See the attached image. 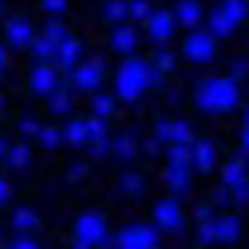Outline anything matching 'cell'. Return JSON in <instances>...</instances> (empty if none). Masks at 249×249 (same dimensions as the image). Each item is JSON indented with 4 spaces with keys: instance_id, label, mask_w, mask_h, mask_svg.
<instances>
[{
    "instance_id": "1",
    "label": "cell",
    "mask_w": 249,
    "mask_h": 249,
    "mask_svg": "<svg viewBox=\"0 0 249 249\" xmlns=\"http://www.w3.org/2000/svg\"><path fill=\"white\" fill-rule=\"evenodd\" d=\"M240 101L237 80L231 77H208L196 89V107L205 113H229Z\"/></svg>"
},
{
    "instance_id": "2",
    "label": "cell",
    "mask_w": 249,
    "mask_h": 249,
    "mask_svg": "<svg viewBox=\"0 0 249 249\" xmlns=\"http://www.w3.org/2000/svg\"><path fill=\"white\" fill-rule=\"evenodd\" d=\"M145 89H151V62H145V59H124L119 66V71H116L113 95L119 101H137Z\"/></svg>"
},
{
    "instance_id": "3",
    "label": "cell",
    "mask_w": 249,
    "mask_h": 249,
    "mask_svg": "<svg viewBox=\"0 0 249 249\" xmlns=\"http://www.w3.org/2000/svg\"><path fill=\"white\" fill-rule=\"evenodd\" d=\"M110 240L107 220L98 211H86L74 223V249H98Z\"/></svg>"
},
{
    "instance_id": "4",
    "label": "cell",
    "mask_w": 249,
    "mask_h": 249,
    "mask_svg": "<svg viewBox=\"0 0 249 249\" xmlns=\"http://www.w3.org/2000/svg\"><path fill=\"white\" fill-rule=\"evenodd\" d=\"M160 240V231L145 223H131L116 234V249H154Z\"/></svg>"
},
{
    "instance_id": "5",
    "label": "cell",
    "mask_w": 249,
    "mask_h": 249,
    "mask_svg": "<svg viewBox=\"0 0 249 249\" xmlns=\"http://www.w3.org/2000/svg\"><path fill=\"white\" fill-rule=\"evenodd\" d=\"M184 56L190 62H211L213 53H216V39L208 33V30H190V36H184V45H181Z\"/></svg>"
},
{
    "instance_id": "6",
    "label": "cell",
    "mask_w": 249,
    "mask_h": 249,
    "mask_svg": "<svg viewBox=\"0 0 249 249\" xmlns=\"http://www.w3.org/2000/svg\"><path fill=\"white\" fill-rule=\"evenodd\" d=\"M101 80H104V62L101 59H86V62L71 69V83L77 92H98Z\"/></svg>"
},
{
    "instance_id": "7",
    "label": "cell",
    "mask_w": 249,
    "mask_h": 249,
    "mask_svg": "<svg viewBox=\"0 0 249 249\" xmlns=\"http://www.w3.org/2000/svg\"><path fill=\"white\" fill-rule=\"evenodd\" d=\"M175 27H178V21H175V12L172 9H154L151 18L145 21V33H148V39L154 45H163V42L172 39Z\"/></svg>"
},
{
    "instance_id": "8",
    "label": "cell",
    "mask_w": 249,
    "mask_h": 249,
    "mask_svg": "<svg viewBox=\"0 0 249 249\" xmlns=\"http://www.w3.org/2000/svg\"><path fill=\"white\" fill-rule=\"evenodd\" d=\"M154 226L163 231H181L184 226V211L178 205V199H160L154 205Z\"/></svg>"
},
{
    "instance_id": "9",
    "label": "cell",
    "mask_w": 249,
    "mask_h": 249,
    "mask_svg": "<svg viewBox=\"0 0 249 249\" xmlns=\"http://www.w3.org/2000/svg\"><path fill=\"white\" fill-rule=\"evenodd\" d=\"M154 140L158 142H193V128L181 119H172V122H158L154 124Z\"/></svg>"
},
{
    "instance_id": "10",
    "label": "cell",
    "mask_w": 249,
    "mask_h": 249,
    "mask_svg": "<svg viewBox=\"0 0 249 249\" xmlns=\"http://www.w3.org/2000/svg\"><path fill=\"white\" fill-rule=\"evenodd\" d=\"M30 89H33V95H51L53 89H59V77H56V69L48 66V62H39V66H33V71H30Z\"/></svg>"
},
{
    "instance_id": "11",
    "label": "cell",
    "mask_w": 249,
    "mask_h": 249,
    "mask_svg": "<svg viewBox=\"0 0 249 249\" xmlns=\"http://www.w3.org/2000/svg\"><path fill=\"white\" fill-rule=\"evenodd\" d=\"M172 12H175V21L187 30H199V24L205 21V6L199 0H178Z\"/></svg>"
},
{
    "instance_id": "12",
    "label": "cell",
    "mask_w": 249,
    "mask_h": 249,
    "mask_svg": "<svg viewBox=\"0 0 249 249\" xmlns=\"http://www.w3.org/2000/svg\"><path fill=\"white\" fill-rule=\"evenodd\" d=\"M213 160H216L213 142H208V140H193L190 142V166L196 172H211L213 169Z\"/></svg>"
},
{
    "instance_id": "13",
    "label": "cell",
    "mask_w": 249,
    "mask_h": 249,
    "mask_svg": "<svg viewBox=\"0 0 249 249\" xmlns=\"http://www.w3.org/2000/svg\"><path fill=\"white\" fill-rule=\"evenodd\" d=\"M190 163H166V172H163V178H166V184H169V190L175 193V196H184L187 190H190Z\"/></svg>"
},
{
    "instance_id": "14",
    "label": "cell",
    "mask_w": 249,
    "mask_h": 249,
    "mask_svg": "<svg viewBox=\"0 0 249 249\" xmlns=\"http://www.w3.org/2000/svg\"><path fill=\"white\" fill-rule=\"evenodd\" d=\"M33 27H30L27 18H9L6 21V42L12 48H30L33 45Z\"/></svg>"
},
{
    "instance_id": "15",
    "label": "cell",
    "mask_w": 249,
    "mask_h": 249,
    "mask_svg": "<svg viewBox=\"0 0 249 249\" xmlns=\"http://www.w3.org/2000/svg\"><path fill=\"white\" fill-rule=\"evenodd\" d=\"M137 42H140V36H137V30H134L131 24H116V27H113V33H110V48H113L116 53H134V51H137Z\"/></svg>"
},
{
    "instance_id": "16",
    "label": "cell",
    "mask_w": 249,
    "mask_h": 249,
    "mask_svg": "<svg viewBox=\"0 0 249 249\" xmlns=\"http://www.w3.org/2000/svg\"><path fill=\"white\" fill-rule=\"evenodd\" d=\"M80 51H83V45H80L74 36H66V39L56 45V56H53V62H56L62 71H71V69L77 66V59H80Z\"/></svg>"
},
{
    "instance_id": "17",
    "label": "cell",
    "mask_w": 249,
    "mask_h": 249,
    "mask_svg": "<svg viewBox=\"0 0 249 249\" xmlns=\"http://www.w3.org/2000/svg\"><path fill=\"white\" fill-rule=\"evenodd\" d=\"M62 142L71 145V148L89 145V124H86V119H71V122H66V128H62Z\"/></svg>"
},
{
    "instance_id": "18",
    "label": "cell",
    "mask_w": 249,
    "mask_h": 249,
    "mask_svg": "<svg viewBox=\"0 0 249 249\" xmlns=\"http://www.w3.org/2000/svg\"><path fill=\"white\" fill-rule=\"evenodd\" d=\"M213 226H216V243H237L240 240V220L231 213L223 216H213Z\"/></svg>"
},
{
    "instance_id": "19",
    "label": "cell",
    "mask_w": 249,
    "mask_h": 249,
    "mask_svg": "<svg viewBox=\"0 0 249 249\" xmlns=\"http://www.w3.org/2000/svg\"><path fill=\"white\" fill-rule=\"evenodd\" d=\"M249 181V172H246V160L243 158H231L226 166H223V187L226 190H231V187Z\"/></svg>"
},
{
    "instance_id": "20",
    "label": "cell",
    "mask_w": 249,
    "mask_h": 249,
    "mask_svg": "<svg viewBox=\"0 0 249 249\" xmlns=\"http://www.w3.org/2000/svg\"><path fill=\"white\" fill-rule=\"evenodd\" d=\"M216 9H220L234 27H240V24L246 21V15H249V3H246V0H220V3H216Z\"/></svg>"
},
{
    "instance_id": "21",
    "label": "cell",
    "mask_w": 249,
    "mask_h": 249,
    "mask_svg": "<svg viewBox=\"0 0 249 249\" xmlns=\"http://www.w3.org/2000/svg\"><path fill=\"white\" fill-rule=\"evenodd\" d=\"M12 226L18 231H33V229H39V213L33 208H15L12 211Z\"/></svg>"
},
{
    "instance_id": "22",
    "label": "cell",
    "mask_w": 249,
    "mask_h": 249,
    "mask_svg": "<svg viewBox=\"0 0 249 249\" xmlns=\"http://www.w3.org/2000/svg\"><path fill=\"white\" fill-rule=\"evenodd\" d=\"M104 18L110 24L131 21V15H128V0H107V3H104Z\"/></svg>"
},
{
    "instance_id": "23",
    "label": "cell",
    "mask_w": 249,
    "mask_h": 249,
    "mask_svg": "<svg viewBox=\"0 0 249 249\" xmlns=\"http://www.w3.org/2000/svg\"><path fill=\"white\" fill-rule=\"evenodd\" d=\"M119 190H122L124 196H142V190H145L142 175H140V172H124V175L119 178Z\"/></svg>"
},
{
    "instance_id": "24",
    "label": "cell",
    "mask_w": 249,
    "mask_h": 249,
    "mask_svg": "<svg viewBox=\"0 0 249 249\" xmlns=\"http://www.w3.org/2000/svg\"><path fill=\"white\" fill-rule=\"evenodd\" d=\"M48 104H51V113H53V116L71 113V95H69L66 89H53L51 95H48Z\"/></svg>"
},
{
    "instance_id": "25",
    "label": "cell",
    "mask_w": 249,
    "mask_h": 249,
    "mask_svg": "<svg viewBox=\"0 0 249 249\" xmlns=\"http://www.w3.org/2000/svg\"><path fill=\"white\" fill-rule=\"evenodd\" d=\"M113 154H116L119 160H131L134 154H137V140H134L131 134L116 137V140H113Z\"/></svg>"
},
{
    "instance_id": "26",
    "label": "cell",
    "mask_w": 249,
    "mask_h": 249,
    "mask_svg": "<svg viewBox=\"0 0 249 249\" xmlns=\"http://www.w3.org/2000/svg\"><path fill=\"white\" fill-rule=\"evenodd\" d=\"M113 110H116L113 95H104V92H92V113H95L98 119H110Z\"/></svg>"
},
{
    "instance_id": "27",
    "label": "cell",
    "mask_w": 249,
    "mask_h": 249,
    "mask_svg": "<svg viewBox=\"0 0 249 249\" xmlns=\"http://www.w3.org/2000/svg\"><path fill=\"white\" fill-rule=\"evenodd\" d=\"M6 163H9L12 169H27V166H30V148H27L24 142L9 145V151H6Z\"/></svg>"
},
{
    "instance_id": "28",
    "label": "cell",
    "mask_w": 249,
    "mask_h": 249,
    "mask_svg": "<svg viewBox=\"0 0 249 249\" xmlns=\"http://www.w3.org/2000/svg\"><path fill=\"white\" fill-rule=\"evenodd\" d=\"M30 51H33V56H36L39 62H51V59L56 56V45H53L51 39H45V36L33 39V45H30Z\"/></svg>"
},
{
    "instance_id": "29",
    "label": "cell",
    "mask_w": 249,
    "mask_h": 249,
    "mask_svg": "<svg viewBox=\"0 0 249 249\" xmlns=\"http://www.w3.org/2000/svg\"><path fill=\"white\" fill-rule=\"evenodd\" d=\"M151 66H154V69H160L163 74H169V71L175 69V53H172L169 48L158 45V51H154V56H151Z\"/></svg>"
},
{
    "instance_id": "30",
    "label": "cell",
    "mask_w": 249,
    "mask_h": 249,
    "mask_svg": "<svg viewBox=\"0 0 249 249\" xmlns=\"http://www.w3.org/2000/svg\"><path fill=\"white\" fill-rule=\"evenodd\" d=\"M42 36H45V39H51L53 45H59L62 39L69 36V30H66V24H62L59 18H51V21L45 24V30H42Z\"/></svg>"
},
{
    "instance_id": "31",
    "label": "cell",
    "mask_w": 249,
    "mask_h": 249,
    "mask_svg": "<svg viewBox=\"0 0 249 249\" xmlns=\"http://www.w3.org/2000/svg\"><path fill=\"white\" fill-rule=\"evenodd\" d=\"M151 3H148V0H128V15H131V21H148L151 18Z\"/></svg>"
},
{
    "instance_id": "32",
    "label": "cell",
    "mask_w": 249,
    "mask_h": 249,
    "mask_svg": "<svg viewBox=\"0 0 249 249\" xmlns=\"http://www.w3.org/2000/svg\"><path fill=\"white\" fill-rule=\"evenodd\" d=\"M36 140H39V145H42V148L53 151V148L62 142V131H56V128H42V131L36 134Z\"/></svg>"
},
{
    "instance_id": "33",
    "label": "cell",
    "mask_w": 249,
    "mask_h": 249,
    "mask_svg": "<svg viewBox=\"0 0 249 249\" xmlns=\"http://www.w3.org/2000/svg\"><path fill=\"white\" fill-rule=\"evenodd\" d=\"M86 124H89V142L92 140H107V119L92 116V119H86Z\"/></svg>"
},
{
    "instance_id": "34",
    "label": "cell",
    "mask_w": 249,
    "mask_h": 249,
    "mask_svg": "<svg viewBox=\"0 0 249 249\" xmlns=\"http://www.w3.org/2000/svg\"><path fill=\"white\" fill-rule=\"evenodd\" d=\"M86 148H89V158L101 160L104 154H110V151H113V140H110V137H107V140H92Z\"/></svg>"
},
{
    "instance_id": "35",
    "label": "cell",
    "mask_w": 249,
    "mask_h": 249,
    "mask_svg": "<svg viewBox=\"0 0 249 249\" xmlns=\"http://www.w3.org/2000/svg\"><path fill=\"white\" fill-rule=\"evenodd\" d=\"M196 240H199V243H216V226H213V220L199 223V234H196Z\"/></svg>"
},
{
    "instance_id": "36",
    "label": "cell",
    "mask_w": 249,
    "mask_h": 249,
    "mask_svg": "<svg viewBox=\"0 0 249 249\" xmlns=\"http://www.w3.org/2000/svg\"><path fill=\"white\" fill-rule=\"evenodd\" d=\"M42 9L51 12V15H62L69 9V0H42Z\"/></svg>"
},
{
    "instance_id": "37",
    "label": "cell",
    "mask_w": 249,
    "mask_h": 249,
    "mask_svg": "<svg viewBox=\"0 0 249 249\" xmlns=\"http://www.w3.org/2000/svg\"><path fill=\"white\" fill-rule=\"evenodd\" d=\"M231 199H234L237 205H249V181H243V184L231 187Z\"/></svg>"
},
{
    "instance_id": "38",
    "label": "cell",
    "mask_w": 249,
    "mask_h": 249,
    "mask_svg": "<svg viewBox=\"0 0 249 249\" xmlns=\"http://www.w3.org/2000/svg\"><path fill=\"white\" fill-rule=\"evenodd\" d=\"M193 213H196V220H199V223H205V220H213V205H211V202H199Z\"/></svg>"
},
{
    "instance_id": "39",
    "label": "cell",
    "mask_w": 249,
    "mask_h": 249,
    "mask_svg": "<svg viewBox=\"0 0 249 249\" xmlns=\"http://www.w3.org/2000/svg\"><path fill=\"white\" fill-rule=\"evenodd\" d=\"M246 74H249V62H243V59H237L234 66H231V71H229V77H231V80H243Z\"/></svg>"
},
{
    "instance_id": "40",
    "label": "cell",
    "mask_w": 249,
    "mask_h": 249,
    "mask_svg": "<svg viewBox=\"0 0 249 249\" xmlns=\"http://www.w3.org/2000/svg\"><path fill=\"white\" fill-rule=\"evenodd\" d=\"M12 246H15V249H39V243H36V237H30L27 231H24V234H18Z\"/></svg>"
},
{
    "instance_id": "41",
    "label": "cell",
    "mask_w": 249,
    "mask_h": 249,
    "mask_svg": "<svg viewBox=\"0 0 249 249\" xmlns=\"http://www.w3.org/2000/svg\"><path fill=\"white\" fill-rule=\"evenodd\" d=\"M39 131H42V124H39L36 119H24V122H21V134H27V137H36Z\"/></svg>"
},
{
    "instance_id": "42",
    "label": "cell",
    "mask_w": 249,
    "mask_h": 249,
    "mask_svg": "<svg viewBox=\"0 0 249 249\" xmlns=\"http://www.w3.org/2000/svg\"><path fill=\"white\" fill-rule=\"evenodd\" d=\"M9 199H12V187H9L6 178H0V205H6Z\"/></svg>"
},
{
    "instance_id": "43",
    "label": "cell",
    "mask_w": 249,
    "mask_h": 249,
    "mask_svg": "<svg viewBox=\"0 0 249 249\" xmlns=\"http://www.w3.org/2000/svg\"><path fill=\"white\" fill-rule=\"evenodd\" d=\"M240 148H243V154H249V128H246V124L240 131Z\"/></svg>"
},
{
    "instance_id": "44",
    "label": "cell",
    "mask_w": 249,
    "mask_h": 249,
    "mask_svg": "<svg viewBox=\"0 0 249 249\" xmlns=\"http://www.w3.org/2000/svg\"><path fill=\"white\" fill-rule=\"evenodd\" d=\"M80 175H83V166H80V163H77V166H71V169H69V178H71V181H77V178H80Z\"/></svg>"
},
{
    "instance_id": "45",
    "label": "cell",
    "mask_w": 249,
    "mask_h": 249,
    "mask_svg": "<svg viewBox=\"0 0 249 249\" xmlns=\"http://www.w3.org/2000/svg\"><path fill=\"white\" fill-rule=\"evenodd\" d=\"M6 151H9V145H6L3 137H0V160H6Z\"/></svg>"
},
{
    "instance_id": "46",
    "label": "cell",
    "mask_w": 249,
    "mask_h": 249,
    "mask_svg": "<svg viewBox=\"0 0 249 249\" xmlns=\"http://www.w3.org/2000/svg\"><path fill=\"white\" fill-rule=\"evenodd\" d=\"M3 66H6V48L0 45V69H3Z\"/></svg>"
},
{
    "instance_id": "47",
    "label": "cell",
    "mask_w": 249,
    "mask_h": 249,
    "mask_svg": "<svg viewBox=\"0 0 249 249\" xmlns=\"http://www.w3.org/2000/svg\"><path fill=\"white\" fill-rule=\"evenodd\" d=\"M243 124H246V128H249V107L243 110Z\"/></svg>"
},
{
    "instance_id": "48",
    "label": "cell",
    "mask_w": 249,
    "mask_h": 249,
    "mask_svg": "<svg viewBox=\"0 0 249 249\" xmlns=\"http://www.w3.org/2000/svg\"><path fill=\"white\" fill-rule=\"evenodd\" d=\"M0 18H3V3H0Z\"/></svg>"
},
{
    "instance_id": "49",
    "label": "cell",
    "mask_w": 249,
    "mask_h": 249,
    "mask_svg": "<svg viewBox=\"0 0 249 249\" xmlns=\"http://www.w3.org/2000/svg\"><path fill=\"white\" fill-rule=\"evenodd\" d=\"M0 107H3V95H0Z\"/></svg>"
},
{
    "instance_id": "50",
    "label": "cell",
    "mask_w": 249,
    "mask_h": 249,
    "mask_svg": "<svg viewBox=\"0 0 249 249\" xmlns=\"http://www.w3.org/2000/svg\"><path fill=\"white\" fill-rule=\"evenodd\" d=\"M6 249H15V246H6Z\"/></svg>"
},
{
    "instance_id": "51",
    "label": "cell",
    "mask_w": 249,
    "mask_h": 249,
    "mask_svg": "<svg viewBox=\"0 0 249 249\" xmlns=\"http://www.w3.org/2000/svg\"><path fill=\"white\" fill-rule=\"evenodd\" d=\"M98 249H104V246H98Z\"/></svg>"
},
{
    "instance_id": "52",
    "label": "cell",
    "mask_w": 249,
    "mask_h": 249,
    "mask_svg": "<svg viewBox=\"0 0 249 249\" xmlns=\"http://www.w3.org/2000/svg\"><path fill=\"white\" fill-rule=\"evenodd\" d=\"M0 71H3V69H0Z\"/></svg>"
}]
</instances>
